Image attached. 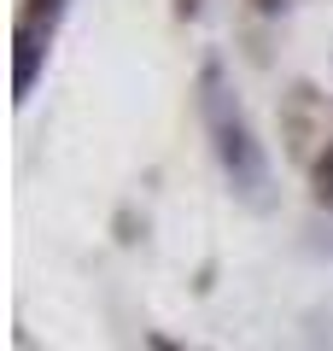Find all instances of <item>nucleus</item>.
I'll return each instance as SVG.
<instances>
[{
    "label": "nucleus",
    "instance_id": "obj_1",
    "mask_svg": "<svg viewBox=\"0 0 333 351\" xmlns=\"http://www.w3.org/2000/svg\"><path fill=\"white\" fill-rule=\"evenodd\" d=\"M199 88H205L199 106H205V123H210V135H217V158H222V170H228V182H234L251 205H263V188H269V158H263V147L251 141V129H246V117H240L234 94L222 88V71H217V64H205Z\"/></svg>",
    "mask_w": 333,
    "mask_h": 351
},
{
    "label": "nucleus",
    "instance_id": "obj_2",
    "mask_svg": "<svg viewBox=\"0 0 333 351\" xmlns=\"http://www.w3.org/2000/svg\"><path fill=\"white\" fill-rule=\"evenodd\" d=\"M316 106H321V94L310 82H298L286 94V158H316L310 152V141H316Z\"/></svg>",
    "mask_w": 333,
    "mask_h": 351
},
{
    "label": "nucleus",
    "instance_id": "obj_3",
    "mask_svg": "<svg viewBox=\"0 0 333 351\" xmlns=\"http://www.w3.org/2000/svg\"><path fill=\"white\" fill-rule=\"evenodd\" d=\"M12 88H18V100H29V88H36L41 76V53H47V41H41V24H24L18 18V36H12Z\"/></svg>",
    "mask_w": 333,
    "mask_h": 351
},
{
    "label": "nucleus",
    "instance_id": "obj_4",
    "mask_svg": "<svg viewBox=\"0 0 333 351\" xmlns=\"http://www.w3.org/2000/svg\"><path fill=\"white\" fill-rule=\"evenodd\" d=\"M310 199L333 205V141H321L316 158H310Z\"/></svg>",
    "mask_w": 333,
    "mask_h": 351
},
{
    "label": "nucleus",
    "instance_id": "obj_5",
    "mask_svg": "<svg viewBox=\"0 0 333 351\" xmlns=\"http://www.w3.org/2000/svg\"><path fill=\"white\" fill-rule=\"evenodd\" d=\"M59 6H64V0H24V12H18V18H24V24H53Z\"/></svg>",
    "mask_w": 333,
    "mask_h": 351
},
{
    "label": "nucleus",
    "instance_id": "obj_6",
    "mask_svg": "<svg viewBox=\"0 0 333 351\" xmlns=\"http://www.w3.org/2000/svg\"><path fill=\"white\" fill-rule=\"evenodd\" d=\"M199 6H205V0H170V12L182 18V24H187V18H199Z\"/></svg>",
    "mask_w": 333,
    "mask_h": 351
},
{
    "label": "nucleus",
    "instance_id": "obj_7",
    "mask_svg": "<svg viewBox=\"0 0 333 351\" xmlns=\"http://www.w3.org/2000/svg\"><path fill=\"white\" fill-rule=\"evenodd\" d=\"M251 12H263V18H281V12H286V0H251Z\"/></svg>",
    "mask_w": 333,
    "mask_h": 351
},
{
    "label": "nucleus",
    "instance_id": "obj_8",
    "mask_svg": "<svg viewBox=\"0 0 333 351\" xmlns=\"http://www.w3.org/2000/svg\"><path fill=\"white\" fill-rule=\"evenodd\" d=\"M147 346H152V351H182V346H175L170 334H147Z\"/></svg>",
    "mask_w": 333,
    "mask_h": 351
}]
</instances>
